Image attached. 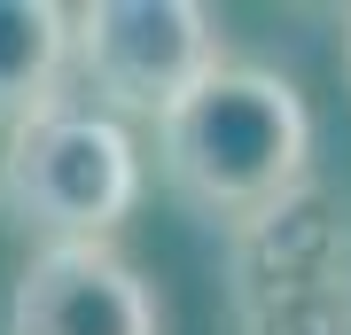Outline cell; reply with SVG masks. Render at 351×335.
I'll list each match as a JSON object with an SVG mask.
<instances>
[{
    "label": "cell",
    "mask_w": 351,
    "mask_h": 335,
    "mask_svg": "<svg viewBox=\"0 0 351 335\" xmlns=\"http://www.w3.org/2000/svg\"><path fill=\"white\" fill-rule=\"evenodd\" d=\"M71 71L110 117H172L211 71H226V32L203 0H86L71 8Z\"/></svg>",
    "instance_id": "3957f363"
},
{
    "label": "cell",
    "mask_w": 351,
    "mask_h": 335,
    "mask_svg": "<svg viewBox=\"0 0 351 335\" xmlns=\"http://www.w3.org/2000/svg\"><path fill=\"white\" fill-rule=\"evenodd\" d=\"M8 335H164V297L117 242H47L16 273Z\"/></svg>",
    "instance_id": "5b68a950"
},
{
    "label": "cell",
    "mask_w": 351,
    "mask_h": 335,
    "mask_svg": "<svg viewBox=\"0 0 351 335\" xmlns=\"http://www.w3.org/2000/svg\"><path fill=\"white\" fill-rule=\"evenodd\" d=\"M71 71V8L55 0H0V140L39 110H55V86Z\"/></svg>",
    "instance_id": "8992f818"
},
{
    "label": "cell",
    "mask_w": 351,
    "mask_h": 335,
    "mask_svg": "<svg viewBox=\"0 0 351 335\" xmlns=\"http://www.w3.org/2000/svg\"><path fill=\"white\" fill-rule=\"evenodd\" d=\"M343 86H351V16H343Z\"/></svg>",
    "instance_id": "52a82bcc"
},
{
    "label": "cell",
    "mask_w": 351,
    "mask_h": 335,
    "mask_svg": "<svg viewBox=\"0 0 351 335\" xmlns=\"http://www.w3.org/2000/svg\"><path fill=\"white\" fill-rule=\"evenodd\" d=\"M242 335H351V211L313 179L297 203L234 234Z\"/></svg>",
    "instance_id": "277c9868"
},
{
    "label": "cell",
    "mask_w": 351,
    "mask_h": 335,
    "mask_svg": "<svg viewBox=\"0 0 351 335\" xmlns=\"http://www.w3.org/2000/svg\"><path fill=\"white\" fill-rule=\"evenodd\" d=\"M156 164L188 211L242 234L313 187V110L281 71L226 62L156 125Z\"/></svg>",
    "instance_id": "6da1fadb"
},
{
    "label": "cell",
    "mask_w": 351,
    "mask_h": 335,
    "mask_svg": "<svg viewBox=\"0 0 351 335\" xmlns=\"http://www.w3.org/2000/svg\"><path fill=\"white\" fill-rule=\"evenodd\" d=\"M0 203L47 242H110L141 203V149L125 117L94 101H55L0 140Z\"/></svg>",
    "instance_id": "7a4b0ae2"
}]
</instances>
